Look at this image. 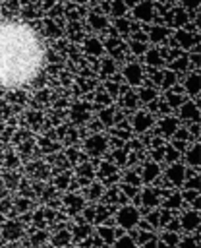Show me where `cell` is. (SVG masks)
I'll return each mask as SVG.
<instances>
[{"label":"cell","instance_id":"obj_1","mask_svg":"<svg viewBox=\"0 0 201 248\" xmlns=\"http://www.w3.org/2000/svg\"><path fill=\"white\" fill-rule=\"evenodd\" d=\"M35 35L17 23L0 25V85H19L31 79L41 64Z\"/></svg>","mask_w":201,"mask_h":248}]
</instances>
